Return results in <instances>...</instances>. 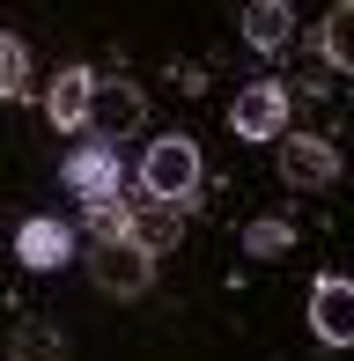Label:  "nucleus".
<instances>
[{
    "label": "nucleus",
    "instance_id": "nucleus-1",
    "mask_svg": "<svg viewBox=\"0 0 354 361\" xmlns=\"http://www.w3.org/2000/svg\"><path fill=\"white\" fill-rule=\"evenodd\" d=\"M200 147H192L185 133H163L148 140V155H140V192H148L155 207H192L200 200Z\"/></svg>",
    "mask_w": 354,
    "mask_h": 361
},
{
    "label": "nucleus",
    "instance_id": "nucleus-2",
    "mask_svg": "<svg viewBox=\"0 0 354 361\" xmlns=\"http://www.w3.org/2000/svg\"><path fill=\"white\" fill-rule=\"evenodd\" d=\"M89 281L104 295H118V302H133V295L155 288V251H140L133 236H111V243H89Z\"/></svg>",
    "mask_w": 354,
    "mask_h": 361
},
{
    "label": "nucleus",
    "instance_id": "nucleus-3",
    "mask_svg": "<svg viewBox=\"0 0 354 361\" xmlns=\"http://www.w3.org/2000/svg\"><path fill=\"white\" fill-rule=\"evenodd\" d=\"M281 177L295 192H332L340 185V147L317 133H281Z\"/></svg>",
    "mask_w": 354,
    "mask_h": 361
},
{
    "label": "nucleus",
    "instance_id": "nucleus-4",
    "mask_svg": "<svg viewBox=\"0 0 354 361\" xmlns=\"http://www.w3.org/2000/svg\"><path fill=\"white\" fill-rule=\"evenodd\" d=\"M229 133L236 140H281L288 133V89H281V81H251V89H236Z\"/></svg>",
    "mask_w": 354,
    "mask_h": 361
},
{
    "label": "nucleus",
    "instance_id": "nucleus-5",
    "mask_svg": "<svg viewBox=\"0 0 354 361\" xmlns=\"http://www.w3.org/2000/svg\"><path fill=\"white\" fill-rule=\"evenodd\" d=\"M67 192H82V207L89 200H111V192H118V177H126V162H118V140H104V133H89L82 147H74L67 155Z\"/></svg>",
    "mask_w": 354,
    "mask_h": 361
},
{
    "label": "nucleus",
    "instance_id": "nucleus-6",
    "mask_svg": "<svg viewBox=\"0 0 354 361\" xmlns=\"http://www.w3.org/2000/svg\"><path fill=\"white\" fill-rule=\"evenodd\" d=\"M140 118H148V96H140L133 81H96V96H89V126H96L104 140L140 133Z\"/></svg>",
    "mask_w": 354,
    "mask_h": 361
},
{
    "label": "nucleus",
    "instance_id": "nucleus-7",
    "mask_svg": "<svg viewBox=\"0 0 354 361\" xmlns=\"http://www.w3.org/2000/svg\"><path fill=\"white\" fill-rule=\"evenodd\" d=\"M15 258H23L30 273H59L74 258V228L52 221V214H30L23 228H15Z\"/></svg>",
    "mask_w": 354,
    "mask_h": 361
},
{
    "label": "nucleus",
    "instance_id": "nucleus-8",
    "mask_svg": "<svg viewBox=\"0 0 354 361\" xmlns=\"http://www.w3.org/2000/svg\"><path fill=\"white\" fill-rule=\"evenodd\" d=\"M310 332L325 339V347H354V288L340 273H325V281L310 288Z\"/></svg>",
    "mask_w": 354,
    "mask_h": 361
},
{
    "label": "nucleus",
    "instance_id": "nucleus-9",
    "mask_svg": "<svg viewBox=\"0 0 354 361\" xmlns=\"http://www.w3.org/2000/svg\"><path fill=\"white\" fill-rule=\"evenodd\" d=\"M89 96H96V74L89 67H59V81L44 89V118H52V133H89Z\"/></svg>",
    "mask_w": 354,
    "mask_h": 361
},
{
    "label": "nucleus",
    "instance_id": "nucleus-10",
    "mask_svg": "<svg viewBox=\"0 0 354 361\" xmlns=\"http://www.w3.org/2000/svg\"><path fill=\"white\" fill-rule=\"evenodd\" d=\"M288 37H295V8H288V0H251V8H244V44H251V52L273 59Z\"/></svg>",
    "mask_w": 354,
    "mask_h": 361
},
{
    "label": "nucleus",
    "instance_id": "nucleus-11",
    "mask_svg": "<svg viewBox=\"0 0 354 361\" xmlns=\"http://www.w3.org/2000/svg\"><path fill=\"white\" fill-rule=\"evenodd\" d=\"M317 52H325L332 74H354V0H340V8L325 15V30H317Z\"/></svg>",
    "mask_w": 354,
    "mask_h": 361
},
{
    "label": "nucleus",
    "instance_id": "nucleus-12",
    "mask_svg": "<svg viewBox=\"0 0 354 361\" xmlns=\"http://www.w3.org/2000/svg\"><path fill=\"white\" fill-rule=\"evenodd\" d=\"M0 104H30V52L8 30H0Z\"/></svg>",
    "mask_w": 354,
    "mask_h": 361
},
{
    "label": "nucleus",
    "instance_id": "nucleus-13",
    "mask_svg": "<svg viewBox=\"0 0 354 361\" xmlns=\"http://www.w3.org/2000/svg\"><path fill=\"white\" fill-rule=\"evenodd\" d=\"M244 251L251 258H288L295 251V228H288L281 214H259V221H244Z\"/></svg>",
    "mask_w": 354,
    "mask_h": 361
},
{
    "label": "nucleus",
    "instance_id": "nucleus-14",
    "mask_svg": "<svg viewBox=\"0 0 354 361\" xmlns=\"http://www.w3.org/2000/svg\"><path fill=\"white\" fill-rule=\"evenodd\" d=\"M8 354H15V361H59L67 347H59V332H52V324L23 317V324H15V339H8Z\"/></svg>",
    "mask_w": 354,
    "mask_h": 361
},
{
    "label": "nucleus",
    "instance_id": "nucleus-15",
    "mask_svg": "<svg viewBox=\"0 0 354 361\" xmlns=\"http://www.w3.org/2000/svg\"><path fill=\"white\" fill-rule=\"evenodd\" d=\"M288 8H295V0H288Z\"/></svg>",
    "mask_w": 354,
    "mask_h": 361
}]
</instances>
